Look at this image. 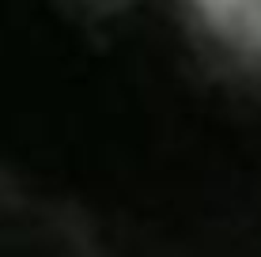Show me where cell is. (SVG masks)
<instances>
[{"instance_id": "6da1fadb", "label": "cell", "mask_w": 261, "mask_h": 257, "mask_svg": "<svg viewBox=\"0 0 261 257\" xmlns=\"http://www.w3.org/2000/svg\"><path fill=\"white\" fill-rule=\"evenodd\" d=\"M220 42L250 65H261V0H186Z\"/></svg>"}]
</instances>
